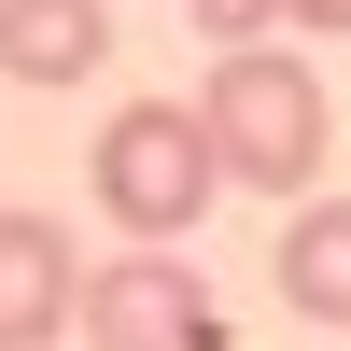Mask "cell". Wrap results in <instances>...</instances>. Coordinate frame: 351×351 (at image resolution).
I'll use <instances>...</instances> for the list:
<instances>
[{
  "label": "cell",
  "instance_id": "6da1fadb",
  "mask_svg": "<svg viewBox=\"0 0 351 351\" xmlns=\"http://www.w3.org/2000/svg\"><path fill=\"white\" fill-rule=\"evenodd\" d=\"M197 127H211L225 183H239V197H281V211L324 183V141H337V127H324V84H309V56H281V43H225L211 84H197Z\"/></svg>",
  "mask_w": 351,
  "mask_h": 351
},
{
  "label": "cell",
  "instance_id": "7a4b0ae2",
  "mask_svg": "<svg viewBox=\"0 0 351 351\" xmlns=\"http://www.w3.org/2000/svg\"><path fill=\"white\" fill-rule=\"evenodd\" d=\"M84 183H99V211L127 225V239L183 253V225L225 197V155H211V127H197V99H127L99 127V155H84Z\"/></svg>",
  "mask_w": 351,
  "mask_h": 351
},
{
  "label": "cell",
  "instance_id": "5b68a950",
  "mask_svg": "<svg viewBox=\"0 0 351 351\" xmlns=\"http://www.w3.org/2000/svg\"><path fill=\"white\" fill-rule=\"evenodd\" d=\"M267 281H281V309H295V324H337V337H351V197H295Z\"/></svg>",
  "mask_w": 351,
  "mask_h": 351
},
{
  "label": "cell",
  "instance_id": "3957f363",
  "mask_svg": "<svg viewBox=\"0 0 351 351\" xmlns=\"http://www.w3.org/2000/svg\"><path fill=\"white\" fill-rule=\"evenodd\" d=\"M71 324H84V351H225V295L183 267V253L127 239L112 267H84Z\"/></svg>",
  "mask_w": 351,
  "mask_h": 351
},
{
  "label": "cell",
  "instance_id": "277c9868",
  "mask_svg": "<svg viewBox=\"0 0 351 351\" xmlns=\"http://www.w3.org/2000/svg\"><path fill=\"white\" fill-rule=\"evenodd\" d=\"M71 295H84V267H71V225H43V211H0V351H43V337H71Z\"/></svg>",
  "mask_w": 351,
  "mask_h": 351
},
{
  "label": "cell",
  "instance_id": "8992f818",
  "mask_svg": "<svg viewBox=\"0 0 351 351\" xmlns=\"http://www.w3.org/2000/svg\"><path fill=\"white\" fill-rule=\"evenodd\" d=\"M112 56V14L99 0H0V71L14 84H84Z\"/></svg>",
  "mask_w": 351,
  "mask_h": 351
},
{
  "label": "cell",
  "instance_id": "ba28073f",
  "mask_svg": "<svg viewBox=\"0 0 351 351\" xmlns=\"http://www.w3.org/2000/svg\"><path fill=\"white\" fill-rule=\"evenodd\" d=\"M281 28H351V0H281Z\"/></svg>",
  "mask_w": 351,
  "mask_h": 351
},
{
  "label": "cell",
  "instance_id": "52a82bcc",
  "mask_svg": "<svg viewBox=\"0 0 351 351\" xmlns=\"http://www.w3.org/2000/svg\"><path fill=\"white\" fill-rule=\"evenodd\" d=\"M183 14L211 28V43H267V28H281V0H183Z\"/></svg>",
  "mask_w": 351,
  "mask_h": 351
}]
</instances>
